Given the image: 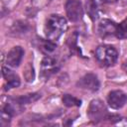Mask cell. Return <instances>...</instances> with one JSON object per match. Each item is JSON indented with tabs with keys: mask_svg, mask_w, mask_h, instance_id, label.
<instances>
[{
	"mask_svg": "<svg viewBox=\"0 0 127 127\" xmlns=\"http://www.w3.org/2000/svg\"><path fill=\"white\" fill-rule=\"evenodd\" d=\"M127 102V94L120 89L112 90L107 95V103L112 109H120Z\"/></svg>",
	"mask_w": 127,
	"mask_h": 127,
	"instance_id": "obj_5",
	"label": "cell"
},
{
	"mask_svg": "<svg viewBox=\"0 0 127 127\" xmlns=\"http://www.w3.org/2000/svg\"><path fill=\"white\" fill-rule=\"evenodd\" d=\"M103 3H108V4H111V3H115L117 2L118 0H101Z\"/></svg>",
	"mask_w": 127,
	"mask_h": 127,
	"instance_id": "obj_16",
	"label": "cell"
},
{
	"mask_svg": "<svg viewBox=\"0 0 127 127\" xmlns=\"http://www.w3.org/2000/svg\"><path fill=\"white\" fill-rule=\"evenodd\" d=\"M39 98H40V94H38V93H30V94H25V95L19 96V97L14 98V99L20 105H25V104L32 103V102L38 100Z\"/></svg>",
	"mask_w": 127,
	"mask_h": 127,
	"instance_id": "obj_12",
	"label": "cell"
},
{
	"mask_svg": "<svg viewBox=\"0 0 127 127\" xmlns=\"http://www.w3.org/2000/svg\"><path fill=\"white\" fill-rule=\"evenodd\" d=\"M56 48H57V45L53 41H51L49 39L48 40H40L39 49L43 53H45L47 55H50V54H52L56 50Z\"/></svg>",
	"mask_w": 127,
	"mask_h": 127,
	"instance_id": "obj_11",
	"label": "cell"
},
{
	"mask_svg": "<svg viewBox=\"0 0 127 127\" xmlns=\"http://www.w3.org/2000/svg\"><path fill=\"white\" fill-rule=\"evenodd\" d=\"M67 19L71 22H79L83 17V7L79 0H67L64 5Z\"/></svg>",
	"mask_w": 127,
	"mask_h": 127,
	"instance_id": "obj_4",
	"label": "cell"
},
{
	"mask_svg": "<svg viewBox=\"0 0 127 127\" xmlns=\"http://www.w3.org/2000/svg\"><path fill=\"white\" fill-rule=\"evenodd\" d=\"M67 23L65 18L61 15H50L45 24V34L47 39L55 42L58 41L61 36L66 31Z\"/></svg>",
	"mask_w": 127,
	"mask_h": 127,
	"instance_id": "obj_1",
	"label": "cell"
},
{
	"mask_svg": "<svg viewBox=\"0 0 127 127\" xmlns=\"http://www.w3.org/2000/svg\"><path fill=\"white\" fill-rule=\"evenodd\" d=\"M95 58L104 66H111L118 60V52L110 45H100L95 50Z\"/></svg>",
	"mask_w": 127,
	"mask_h": 127,
	"instance_id": "obj_3",
	"label": "cell"
},
{
	"mask_svg": "<svg viewBox=\"0 0 127 127\" xmlns=\"http://www.w3.org/2000/svg\"><path fill=\"white\" fill-rule=\"evenodd\" d=\"M76 85L79 88H82V89H85V90L94 92V91H97L99 89L100 82H99L98 77L94 73L89 72V73H86L85 75H83L77 81Z\"/></svg>",
	"mask_w": 127,
	"mask_h": 127,
	"instance_id": "obj_6",
	"label": "cell"
},
{
	"mask_svg": "<svg viewBox=\"0 0 127 127\" xmlns=\"http://www.w3.org/2000/svg\"><path fill=\"white\" fill-rule=\"evenodd\" d=\"M87 114L90 120L93 122H100V121H109L113 122V119H117L118 115L110 114L104 105V103L100 99H93L88 107Z\"/></svg>",
	"mask_w": 127,
	"mask_h": 127,
	"instance_id": "obj_2",
	"label": "cell"
},
{
	"mask_svg": "<svg viewBox=\"0 0 127 127\" xmlns=\"http://www.w3.org/2000/svg\"><path fill=\"white\" fill-rule=\"evenodd\" d=\"M41 67H42V75L45 78H47L50 77L53 73H55L59 69V64L56 59L50 56H46L42 61Z\"/></svg>",
	"mask_w": 127,
	"mask_h": 127,
	"instance_id": "obj_9",
	"label": "cell"
},
{
	"mask_svg": "<svg viewBox=\"0 0 127 127\" xmlns=\"http://www.w3.org/2000/svg\"><path fill=\"white\" fill-rule=\"evenodd\" d=\"M24 56V50L20 46L13 47L6 56V63L11 67H17L20 65Z\"/></svg>",
	"mask_w": 127,
	"mask_h": 127,
	"instance_id": "obj_7",
	"label": "cell"
},
{
	"mask_svg": "<svg viewBox=\"0 0 127 127\" xmlns=\"http://www.w3.org/2000/svg\"><path fill=\"white\" fill-rule=\"evenodd\" d=\"M63 102L66 107H73V106H80L81 105V100L76 98L75 96H73L71 94H64Z\"/></svg>",
	"mask_w": 127,
	"mask_h": 127,
	"instance_id": "obj_13",
	"label": "cell"
},
{
	"mask_svg": "<svg viewBox=\"0 0 127 127\" xmlns=\"http://www.w3.org/2000/svg\"><path fill=\"white\" fill-rule=\"evenodd\" d=\"M2 75L5 78V80L7 81L6 89L15 88V87H18L20 85V78H19V76L15 72H13L10 68H8L6 66H3L2 67Z\"/></svg>",
	"mask_w": 127,
	"mask_h": 127,
	"instance_id": "obj_10",
	"label": "cell"
},
{
	"mask_svg": "<svg viewBox=\"0 0 127 127\" xmlns=\"http://www.w3.org/2000/svg\"><path fill=\"white\" fill-rule=\"evenodd\" d=\"M117 24L109 19H103L99 22L97 32L101 38H107L110 36H115Z\"/></svg>",
	"mask_w": 127,
	"mask_h": 127,
	"instance_id": "obj_8",
	"label": "cell"
},
{
	"mask_svg": "<svg viewBox=\"0 0 127 127\" xmlns=\"http://www.w3.org/2000/svg\"><path fill=\"white\" fill-rule=\"evenodd\" d=\"M115 36L118 39H127V18H125L122 22L117 24Z\"/></svg>",
	"mask_w": 127,
	"mask_h": 127,
	"instance_id": "obj_14",
	"label": "cell"
},
{
	"mask_svg": "<svg viewBox=\"0 0 127 127\" xmlns=\"http://www.w3.org/2000/svg\"><path fill=\"white\" fill-rule=\"evenodd\" d=\"M86 11L92 20H95L97 18V6L94 0L86 1Z\"/></svg>",
	"mask_w": 127,
	"mask_h": 127,
	"instance_id": "obj_15",
	"label": "cell"
}]
</instances>
